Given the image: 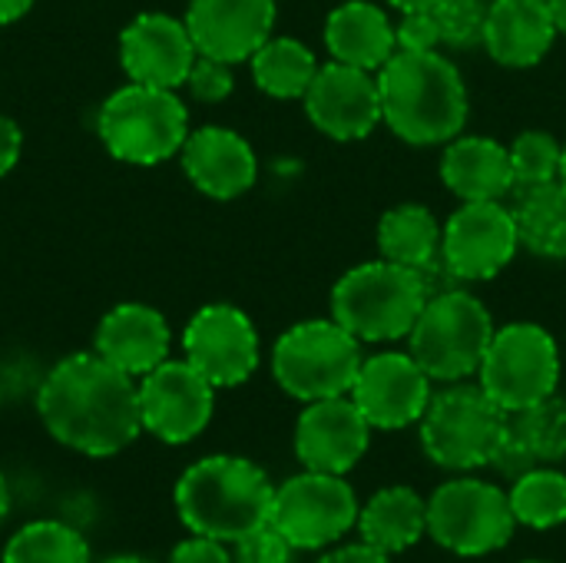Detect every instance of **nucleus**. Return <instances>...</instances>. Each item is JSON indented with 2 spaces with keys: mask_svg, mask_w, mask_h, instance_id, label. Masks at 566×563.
I'll list each match as a JSON object with an SVG mask.
<instances>
[{
  "mask_svg": "<svg viewBox=\"0 0 566 563\" xmlns=\"http://www.w3.org/2000/svg\"><path fill=\"white\" fill-rule=\"evenodd\" d=\"M36 415L56 445L86 458H113L143 435L136 378L96 352L66 355L50 368Z\"/></svg>",
  "mask_w": 566,
  "mask_h": 563,
  "instance_id": "f257e3e1",
  "label": "nucleus"
},
{
  "mask_svg": "<svg viewBox=\"0 0 566 563\" xmlns=\"http://www.w3.org/2000/svg\"><path fill=\"white\" fill-rule=\"evenodd\" d=\"M381 123L411 146H441L468 126V86L461 70L431 53L398 50L378 70Z\"/></svg>",
  "mask_w": 566,
  "mask_h": 563,
  "instance_id": "f03ea898",
  "label": "nucleus"
},
{
  "mask_svg": "<svg viewBox=\"0 0 566 563\" xmlns=\"http://www.w3.org/2000/svg\"><path fill=\"white\" fill-rule=\"evenodd\" d=\"M275 488L269 475L239 455H209L189 465L176 488L172 504L189 534L235 544L272 514Z\"/></svg>",
  "mask_w": 566,
  "mask_h": 563,
  "instance_id": "7ed1b4c3",
  "label": "nucleus"
},
{
  "mask_svg": "<svg viewBox=\"0 0 566 563\" xmlns=\"http://www.w3.org/2000/svg\"><path fill=\"white\" fill-rule=\"evenodd\" d=\"M431 292L418 269L375 259L348 269L332 289V319L358 342H401L411 335Z\"/></svg>",
  "mask_w": 566,
  "mask_h": 563,
  "instance_id": "20e7f679",
  "label": "nucleus"
},
{
  "mask_svg": "<svg viewBox=\"0 0 566 563\" xmlns=\"http://www.w3.org/2000/svg\"><path fill=\"white\" fill-rule=\"evenodd\" d=\"M96 133L109 156L129 166H159L179 156L189 139V113L176 90L126 83L113 90L96 116Z\"/></svg>",
  "mask_w": 566,
  "mask_h": 563,
  "instance_id": "39448f33",
  "label": "nucleus"
},
{
  "mask_svg": "<svg viewBox=\"0 0 566 563\" xmlns=\"http://www.w3.org/2000/svg\"><path fill=\"white\" fill-rule=\"evenodd\" d=\"M494 332V315L478 295L464 289H444L421 309L408 335V352L431 382L454 385L478 375Z\"/></svg>",
  "mask_w": 566,
  "mask_h": 563,
  "instance_id": "423d86ee",
  "label": "nucleus"
},
{
  "mask_svg": "<svg viewBox=\"0 0 566 563\" xmlns=\"http://www.w3.org/2000/svg\"><path fill=\"white\" fill-rule=\"evenodd\" d=\"M361 342L335 319H308L279 335L272 348V375L295 402H322L348 395L361 368Z\"/></svg>",
  "mask_w": 566,
  "mask_h": 563,
  "instance_id": "0eeeda50",
  "label": "nucleus"
},
{
  "mask_svg": "<svg viewBox=\"0 0 566 563\" xmlns=\"http://www.w3.org/2000/svg\"><path fill=\"white\" fill-rule=\"evenodd\" d=\"M507 411L481 388L454 382L451 388L431 395L421 415V448L444 471H478L488 468L504 431Z\"/></svg>",
  "mask_w": 566,
  "mask_h": 563,
  "instance_id": "6e6552de",
  "label": "nucleus"
},
{
  "mask_svg": "<svg viewBox=\"0 0 566 563\" xmlns=\"http://www.w3.org/2000/svg\"><path fill=\"white\" fill-rule=\"evenodd\" d=\"M478 385L507 415L557 395L560 348L554 335L534 322H511L497 329L478 368Z\"/></svg>",
  "mask_w": 566,
  "mask_h": 563,
  "instance_id": "1a4fd4ad",
  "label": "nucleus"
},
{
  "mask_svg": "<svg viewBox=\"0 0 566 563\" xmlns=\"http://www.w3.org/2000/svg\"><path fill=\"white\" fill-rule=\"evenodd\" d=\"M514 528L507 491L478 478L448 481L428 501V534L461 557H484L507 548Z\"/></svg>",
  "mask_w": 566,
  "mask_h": 563,
  "instance_id": "9d476101",
  "label": "nucleus"
},
{
  "mask_svg": "<svg viewBox=\"0 0 566 563\" xmlns=\"http://www.w3.org/2000/svg\"><path fill=\"white\" fill-rule=\"evenodd\" d=\"M361 504L345 475L302 471L275 488L269 521L295 551H325L358 528Z\"/></svg>",
  "mask_w": 566,
  "mask_h": 563,
  "instance_id": "9b49d317",
  "label": "nucleus"
},
{
  "mask_svg": "<svg viewBox=\"0 0 566 563\" xmlns=\"http://www.w3.org/2000/svg\"><path fill=\"white\" fill-rule=\"evenodd\" d=\"M139 421L163 445L196 441L216 411V385L202 378L186 358H166L139 378Z\"/></svg>",
  "mask_w": 566,
  "mask_h": 563,
  "instance_id": "f8f14e48",
  "label": "nucleus"
},
{
  "mask_svg": "<svg viewBox=\"0 0 566 563\" xmlns=\"http://www.w3.org/2000/svg\"><path fill=\"white\" fill-rule=\"evenodd\" d=\"M521 249L514 209L504 202H464L441 226V262L458 282L501 275Z\"/></svg>",
  "mask_w": 566,
  "mask_h": 563,
  "instance_id": "ddd939ff",
  "label": "nucleus"
},
{
  "mask_svg": "<svg viewBox=\"0 0 566 563\" xmlns=\"http://www.w3.org/2000/svg\"><path fill=\"white\" fill-rule=\"evenodd\" d=\"M182 358L216 388H235L259 368V332L242 309L206 305L182 332Z\"/></svg>",
  "mask_w": 566,
  "mask_h": 563,
  "instance_id": "4468645a",
  "label": "nucleus"
},
{
  "mask_svg": "<svg viewBox=\"0 0 566 563\" xmlns=\"http://www.w3.org/2000/svg\"><path fill=\"white\" fill-rule=\"evenodd\" d=\"M348 395L371 428L401 431L421 421L434 392L428 372L411 358V352H378L361 362Z\"/></svg>",
  "mask_w": 566,
  "mask_h": 563,
  "instance_id": "2eb2a0df",
  "label": "nucleus"
},
{
  "mask_svg": "<svg viewBox=\"0 0 566 563\" xmlns=\"http://www.w3.org/2000/svg\"><path fill=\"white\" fill-rule=\"evenodd\" d=\"M302 103L315 129H322L325 136L338 143L365 139L381 123L378 76L368 70L338 63V60H332L328 66H318Z\"/></svg>",
  "mask_w": 566,
  "mask_h": 563,
  "instance_id": "dca6fc26",
  "label": "nucleus"
},
{
  "mask_svg": "<svg viewBox=\"0 0 566 563\" xmlns=\"http://www.w3.org/2000/svg\"><path fill=\"white\" fill-rule=\"evenodd\" d=\"M371 431L352 395L308 402L295 421V458L305 471L348 475L365 458Z\"/></svg>",
  "mask_w": 566,
  "mask_h": 563,
  "instance_id": "f3484780",
  "label": "nucleus"
},
{
  "mask_svg": "<svg viewBox=\"0 0 566 563\" xmlns=\"http://www.w3.org/2000/svg\"><path fill=\"white\" fill-rule=\"evenodd\" d=\"M199 50L186 20L169 13H139L119 33V63L133 83L179 90L196 63Z\"/></svg>",
  "mask_w": 566,
  "mask_h": 563,
  "instance_id": "a211bd4d",
  "label": "nucleus"
},
{
  "mask_svg": "<svg viewBox=\"0 0 566 563\" xmlns=\"http://www.w3.org/2000/svg\"><path fill=\"white\" fill-rule=\"evenodd\" d=\"M186 27L202 56L245 63L275 30V0H189Z\"/></svg>",
  "mask_w": 566,
  "mask_h": 563,
  "instance_id": "6ab92c4d",
  "label": "nucleus"
},
{
  "mask_svg": "<svg viewBox=\"0 0 566 563\" xmlns=\"http://www.w3.org/2000/svg\"><path fill=\"white\" fill-rule=\"evenodd\" d=\"M189 183L209 199H239L255 186L259 159L245 136L226 126H202L189 133L179 149Z\"/></svg>",
  "mask_w": 566,
  "mask_h": 563,
  "instance_id": "aec40b11",
  "label": "nucleus"
},
{
  "mask_svg": "<svg viewBox=\"0 0 566 563\" xmlns=\"http://www.w3.org/2000/svg\"><path fill=\"white\" fill-rule=\"evenodd\" d=\"M172 332L163 312L143 302H123L109 309L93 335V352L119 372L143 378L169 358Z\"/></svg>",
  "mask_w": 566,
  "mask_h": 563,
  "instance_id": "412c9836",
  "label": "nucleus"
},
{
  "mask_svg": "<svg viewBox=\"0 0 566 563\" xmlns=\"http://www.w3.org/2000/svg\"><path fill=\"white\" fill-rule=\"evenodd\" d=\"M557 37L551 0H494L484 17L481 43L494 63L527 70L551 53Z\"/></svg>",
  "mask_w": 566,
  "mask_h": 563,
  "instance_id": "4be33fe9",
  "label": "nucleus"
},
{
  "mask_svg": "<svg viewBox=\"0 0 566 563\" xmlns=\"http://www.w3.org/2000/svg\"><path fill=\"white\" fill-rule=\"evenodd\" d=\"M444 146L441 179L461 202H501L514 189L511 146L491 136H454Z\"/></svg>",
  "mask_w": 566,
  "mask_h": 563,
  "instance_id": "5701e85b",
  "label": "nucleus"
},
{
  "mask_svg": "<svg viewBox=\"0 0 566 563\" xmlns=\"http://www.w3.org/2000/svg\"><path fill=\"white\" fill-rule=\"evenodd\" d=\"M325 46L332 60L378 73L395 53V23L371 0H345L325 20Z\"/></svg>",
  "mask_w": 566,
  "mask_h": 563,
  "instance_id": "b1692460",
  "label": "nucleus"
},
{
  "mask_svg": "<svg viewBox=\"0 0 566 563\" xmlns=\"http://www.w3.org/2000/svg\"><path fill=\"white\" fill-rule=\"evenodd\" d=\"M358 534L381 554H401L428 534V501L405 488H381L358 514Z\"/></svg>",
  "mask_w": 566,
  "mask_h": 563,
  "instance_id": "393cba45",
  "label": "nucleus"
},
{
  "mask_svg": "<svg viewBox=\"0 0 566 563\" xmlns=\"http://www.w3.org/2000/svg\"><path fill=\"white\" fill-rule=\"evenodd\" d=\"M378 252L388 262L424 272L441 259V226L421 202H401L378 222Z\"/></svg>",
  "mask_w": 566,
  "mask_h": 563,
  "instance_id": "a878e982",
  "label": "nucleus"
},
{
  "mask_svg": "<svg viewBox=\"0 0 566 563\" xmlns=\"http://www.w3.org/2000/svg\"><path fill=\"white\" fill-rule=\"evenodd\" d=\"M521 246L541 259H566V189L557 183L521 186L514 202Z\"/></svg>",
  "mask_w": 566,
  "mask_h": 563,
  "instance_id": "bb28decb",
  "label": "nucleus"
},
{
  "mask_svg": "<svg viewBox=\"0 0 566 563\" xmlns=\"http://www.w3.org/2000/svg\"><path fill=\"white\" fill-rule=\"evenodd\" d=\"M249 63L255 86L275 100H302L318 73L315 53L295 37H269Z\"/></svg>",
  "mask_w": 566,
  "mask_h": 563,
  "instance_id": "cd10ccee",
  "label": "nucleus"
},
{
  "mask_svg": "<svg viewBox=\"0 0 566 563\" xmlns=\"http://www.w3.org/2000/svg\"><path fill=\"white\" fill-rule=\"evenodd\" d=\"M0 563H93L86 538L66 521H30L3 548Z\"/></svg>",
  "mask_w": 566,
  "mask_h": 563,
  "instance_id": "c85d7f7f",
  "label": "nucleus"
},
{
  "mask_svg": "<svg viewBox=\"0 0 566 563\" xmlns=\"http://www.w3.org/2000/svg\"><path fill=\"white\" fill-rule=\"evenodd\" d=\"M514 521L534 531H551L566 524V475L554 468H534L511 481L507 491Z\"/></svg>",
  "mask_w": 566,
  "mask_h": 563,
  "instance_id": "c756f323",
  "label": "nucleus"
},
{
  "mask_svg": "<svg viewBox=\"0 0 566 563\" xmlns=\"http://www.w3.org/2000/svg\"><path fill=\"white\" fill-rule=\"evenodd\" d=\"M511 431L527 445V451L541 461H564L566 458V398H544L524 411L511 415Z\"/></svg>",
  "mask_w": 566,
  "mask_h": 563,
  "instance_id": "7c9ffc66",
  "label": "nucleus"
},
{
  "mask_svg": "<svg viewBox=\"0 0 566 563\" xmlns=\"http://www.w3.org/2000/svg\"><path fill=\"white\" fill-rule=\"evenodd\" d=\"M560 156L564 143L547 129H527L511 143V166L514 186H541L560 179Z\"/></svg>",
  "mask_w": 566,
  "mask_h": 563,
  "instance_id": "2f4dec72",
  "label": "nucleus"
},
{
  "mask_svg": "<svg viewBox=\"0 0 566 563\" xmlns=\"http://www.w3.org/2000/svg\"><path fill=\"white\" fill-rule=\"evenodd\" d=\"M431 13L438 20L441 43H448V46H471L484 33L488 7L481 0H438L431 7Z\"/></svg>",
  "mask_w": 566,
  "mask_h": 563,
  "instance_id": "473e14b6",
  "label": "nucleus"
},
{
  "mask_svg": "<svg viewBox=\"0 0 566 563\" xmlns=\"http://www.w3.org/2000/svg\"><path fill=\"white\" fill-rule=\"evenodd\" d=\"M295 548L289 544V538L272 524H259L249 534H242L232 544V561L235 563H292Z\"/></svg>",
  "mask_w": 566,
  "mask_h": 563,
  "instance_id": "72a5a7b5",
  "label": "nucleus"
},
{
  "mask_svg": "<svg viewBox=\"0 0 566 563\" xmlns=\"http://www.w3.org/2000/svg\"><path fill=\"white\" fill-rule=\"evenodd\" d=\"M186 86H189V93L199 103H222L232 93V86H235L232 63L199 53L192 70H189V76H186Z\"/></svg>",
  "mask_w": 566,
  "mask_h": 563,
  "instance_id": "f704fd0d",
  "label": "nucleus"
},
{
  "mask_svg": "<svg viewBox=\"0 0 566 563\" xmlns=\"http://www.w3.org/2000/svg\"><path fill=\"white\" fill-rule=\"evenodd\" d=\"M395 40H398V50H408V53H431L441 46V30H438V20L431 10H411V13H401V23H395Z\"/></svg>",
  "mask_w": 566,
  "mask_h": 563,
  "instance_id": "c9c22d12",
  "label": "nucleus"
},
{
  "mask_svg": "<svg viewBox=\"0 0 566 563\" xmlns=\"http://www.w3.org/2000/svg\"><path fill=\"white\" fill-rule=\"evenodd\" d=\"M541 461L527 451V445L511 431V418H507V431H504V438H501V445H497V451H494V458H491V468L501 475V478H507V481H517L521 475H527V471H534Z\"/></svg>",
  "mask_w": 566,
  "mask_h": 563,
  "instance_id": "e433bc0d",
  "label": "nucleus"
},
{
  "mask_svg": "<svg viewBox=\"0 0 566 563\" xmlns=\"http://www.w3.org/2000/svg\"><path fill=\"white\" fill-rule=\"evenodd\" d=\"M166 563H235L232 561V551L222 544V541H212V538H199L192 534L189 541L176 544L169 561Z\"/></svg>",
  "mask_w": 566,
  "mask_h": 563,
  "instance_id": "4c0bfd02",
  "label": "nucleus"
},
{
  "mask_svg": "<svg viewBox=\"0 0 566 563\" xmlns=\"http://www.w3.org/2000/svg\"><path fill=\"white\" fill-rule=\"evenodd\" d=\"M20 153H23V133L10 116L0 113V179L20 163Z\"/></svg>",
  "mask_w": 566,
  "mask_h": 563,
  "instance_id": "58836bf2",
  "label": "nucleus"
},
{
  "mask_svg": "<svg viewBox=\"0 0 566 563\" xmlns=\"http://www.w3.org/2000/svg\"><path fill=\"white\" fill-rule=\"evenodd\" d=\"M318 563H391L388 561V554H381V551H375L371 544H345V548H335V551H328L325 557Z\"/></svg>",
  "mask_w": 566,
  "mask_h": 563,
  "instance_id": "ea45409f",
  "label": "nucleus"
},
{
  "mask_svg": "<svg viewBox=\"0 0 566 563\" xmlns=\"http://www.w3.org/2000/svg\"><path fill=\"white\" fill-rule=\"evenodd\" d=\"M33 7V0H0V27L17 23L20 17H27Z\"/></svg>",
  "mask_w": 566,
  "mask_h": 563,
  "instance_id": "a19ab883",
  "label": "nucleus"
},
{
  "mask_svg": "<svg viewBox=\"0 0 566 563\" xmlns=\"http://www.w3.org/2000/svg\"><path fill=\"white\" fill-rule=\"evenodd\" d=\"M388 3L401 13H411V10H431L438 0H388Z\"/></svg>",
  "mask_w": 566,
  "mask_h": 563,
  "instance_id": "79ce46f5",
  "label": "nucleus"
},
{
  "mask_svg": "<svg viewBox=\"0 0 566 563\" xmlns=\"http://www.w3.org/2000/svg\"><path fill=\"white\" fill-rule=\"evenodd\" d=\"M7 514H10V488H7V478L0 471V524L7 521Z\"/></svg>",
  "mask_w": 566,
  "mask_h": 563,
  "instance_id": "37998d69",
  "label": "nucleus"
},
{
  "mask_svg": "<svg viewBox=\"0 0 566 563\" xmlns=\"http://www.w3.org/2000/svg\"><path fill=\"white\" fill-rule=\"evenodd\" d=\"M554 7V20H557V30L566 37V0H551Z\"/></svg>",
  "mask_w": 566,
  "mask_h": 563,
  "instance_id": "c03bdc74",
  "label": "nucleus"
},
{
  "mask_svg": "<svg viewBox=\"0 0 566 563\" xmlns=\"http://www.w3.org/2000/svg\"><path fill=\"white\" fill-rule=\"evenodd\" d=\"M99 563H149V561H143V557H133V554H116V557H106V561H99Z\"/></svg>",
  "mask_w": 566,
  "mask_h": 563,
  "instance_id": "a18cd8bd",
  "label": "nucleus"
},
{
  "mask_svg": "<svg viewBox=\"0 0 566 563\" xmlns=\"http://www.w3.org/2000/svg\"><path fill=\"white\" fill-rule=\"evenodd\" d=\"M560 186L566 189V143H564V156H560Z\"/></svg>",
  "mask_w": 566,
  "mask_h": 563,
  "instance_id": "49530a36",
  "label": "nucleus"
},
{
  "mask_svg": "<svg viewBox=\"0 0 566 563\" xmlns=\"http://www.w3.org/2000/svg\"><path fill=\"white\" fill-rule=\"evenodd\" d=\"M524 563H551V561H524Z\"/></svg>",
  "mask_w": 566,
  "mask_h": 563,
  "instance_id": "de8ad7c7",
  "label": "nucleus"
},
{
  "mask_svg": "<svg viewBox=\"0 0 566 563\" xmlns=\"http://www.w3.org/2000/svg\"><path fill=\"white\" fill-rule=\"evenodd\" d=\"M0 402H3V388H0Z\"/></svg>",
  "mask_w": 566,
  "mask_h": 563,
  "instance_id": "09e8293b",
  "label": "nucleus"
}]
</instances>
